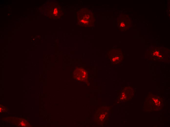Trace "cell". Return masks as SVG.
<instances>
[{
	"label": "cell",
	"instance_id": "cell-1",
	"mask_svg": "<svg viewBox=\"0 0 170 127\" xmlns=\"http://www.w3.org/2000/svg\"><path fill=\"white\" fill-rule=\"evenodd\" d=\"M74 72V75L77 80L80 81H84L87 78L86 72L83 69L78 68L75 70Z\"/></svg>",
	"mask_w": 170,
	"mask_h": 127
}]
</instances>
